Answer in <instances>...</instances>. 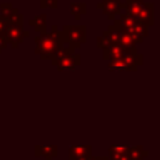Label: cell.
Returning a JSON list of instances; mask_svg holds the SVG:
<instances>
[{"label": "cell", "mask_w": 160, "mask_h": 160, "mask_svg": "<svg viewBox=\"0 0 160 160\" xmlns=\"http://www.w3.org/2000/svg\"><path fill=\"white\" fill-rule=\"evenodd\" d=\"M64 45L61 30H59L58 25H52L50 32H40L35 38V54L44 60L50 59Z\"/></svg>", "instance_id": "1"}, {"label": "cell", "mask_w": 160, "mask_h": 160, "mask_svg": "<svg viewBox=\"0 0 160 160\" xmlns=\"http://www.w3.org/2000/svg\"><path fill=\"white\" fill-rule=\"evenodd\" d=\"M125 4L124 12L132 19L152 26L155 24V4L145 2L144 0H122Z\"/></svg>", "instance_id": "2"}, {"label": "cell", "mask_w": 160, "mask_h": 160, "mask_svg": "<svg viewBox=\"0 0 160 160\" xmlns=\"http://www.w3.org/2000/svg\"><path fill=\"white\" fill-rule=\"evenodd\" d=\"M51 64L58 71H72L81 64V56L75 49L70 46H62L51 58Z\"/></svg>", "instance_id": "3"}, {"label": "cell", "mask_w": 160, "mask_h": 160, "mask_svg": "<svg viewBox=\"0 0 160 160\" xmlns=\"http://www.w3.org/2000/svg\"><path fill=\"white\" fill-rule=\"evenodd\" d=\"M112 26L120 31H128L131 32L141 39H145L149 36V26H146L145 24L132 19L131 16H129L128 14H125L124 11L118 15L114 19V24Z\"/></svg>", "instance_id": "4"}, {"label": "cell", "mask_w": 160, "mask_h": 160, "mask_svg": "<svg viewBox=\"0 0 160 160\" xmlns=\"http://www.w3.org/2000/svg\"><path fill=\"white\" fill-rule=\"evenodd\" d=\"M64 44L78 50L86 41V26L85 25H64L61 30Z\"/></svg>", "instance_id": "5"}, {"label": "cell", "mask_w": 160, "mask_h": 160, "mask_svg": "<svg viewBox=\"0 0 160 160\" xmlns=\"http://www.w3.org/2000/svg\"><path fill=\"white\" fill-rule=\"evenodd\" d=\"M144 56L139 52L126 54L116 60L109 61V70L110 71H136L140 65H142Z\"/></svg>", "instance_id": "6"}, {"label": "cell", "mask_w": 160, "mask_h": 160, "mask_svg": "<svg viewBox=\"0 0 160 160\" xmlns=\"http://www.w3.org/2000/svg\"><path fill=\"white\" fill-rule=\"evenodd\" d=\"M29 35H30L29 31L24 30V25H19V24H9L4 34L8 45L10 44L12 49H18L19 45L22 44Z\"/></svg>", "instance_id": "7"}, {"label": "cell", "mask_w": 160, "mask_h": 160, "mask_svg": "<svg viewBox=\"0 0 160 160\" xmlns=\"http://www.w3.org/2000/svg\"><path fill=\"white\" fill-rule=\"evenodd\" d=\"M96 8L100 9L102 14L109 18V20H114L124 11L125 4L122 0H101L100 2H98Z\"/></svg>", "instance_id": "8"}, {"label": "cell", "mask_w": 160, "mask_h": 160, "mask_svg": "<svg viewBox=\"0 0 160 160\" xmlns=\"http://www.w3.org/2000/svg\"><path fill=\"white\" fill-rule=\"evenodd\" d=\"M131 52H138L136 46H125L121 44H112L102 49V59L111 61Z\"/></svg>", "instance_id": "9"}, {"label": "cell", "mask_w": 160, "mask_h": 160, "mask_svg": "<svg viewBox=\"0 0 160 160\" xmlns=\"http://www.w3.org/2000/svg\"><path fill=\"white\" fill-rule=\"evenodd\" d=\"M119 38H120V31L118 29H115L112 25L109 28V30L104 31L101 34V36L98 38V42H96V46L102 50L105 49L106 46L109 45H112V44H119Z\"/></svg>", "instance_id": "10"}, {"label": "cell", "mask_w": 160, "mask_h": 160, "mask_svg": "<svg viewBox=\"0 0 160 160\" xmlns=\"http://www.w3.org/2000/svg\"><path fill=\"white\" fill-rule=\"evenodd\" d=\"M58 150L56 145H35L34 154L35 156H44L45 160H52L58 156Z\"/></svg>", "instance_id": "11"}, {"label": "cell", "mask_w": 160, "mask_h": 160, "mask_svg": "<svg viewBox=\"0 0 160 160\" xmlns=\"http://www.w3.org/2000/svg\"><path fill=\"white\" fill-rule=\"evenodd\" d=\"M92 155L91 145H74L69 148V160L78 158H89Z\"/></svg>", "instance_id": "12"}, {"label": "cell", "mask_w": 160, "mask_h": 160, "mask_svg": "<svg viewBox=\"0 0 160 160\" xmlns=\"http://www.w3.org/2000/svg\"><path fill=\"white\" fill-rule=\"evenodd\" d=\"M120 31V30H119ZM144 41V39L128 32V31H120V38H119V44L125 45V46H136L138 44H141Z\"/></svg>", "instance_id": "13"}, {"label": "cell", "mask_w": 160, "mask_h": 160, "mask_svg": "<svg viewBox=\"0 0 160 160\" xmlns=\"http://www.w3.org/2000/svg\"><path fill=\"white\" fill-rule=\"evenodd\" d=\"M29 25L36 32H45L46 31V14H40L29 20Z\"/></svg>", "instance_id": "14"}, {"label": "cell", "mask_w": 160, "mask_h": 160, "mask_svg": "<svg viewBox=\"0 0 160 160\" xmlns=\"http://www.w3.org/2000/svg\"><path fill=\"white\" fill-rule=\"evenodd\" d=\"M128 155H129L130 160H144L149 155V151L145 150L141 145L130 146L129 148V151H128Z\"/></svg>", "instance_id": "15"}, {"label": "cell", "mask_w": 160, "mask_h": 160, "mask_svg": "<svg viewBox=\"0 0 160 160\" xmlns=\"http://www.w3.org/2000/svg\"><path fill=\"white\" fill-rule=\"evenodd\" d=\"M70 14L79 20L82 15L86 14V4L82 1H74L70 4Z\"/></svg>", "instance_id": "16"}, {"label": "cell", "mask_w": 160, "mask_h": 160, "mask_svg": "<svg viewBox=\"0 0 160 160\" xmlns=\"http://www.w3.org/2000/svg\"><path fill=\"white\" fill-rule=\"evenodd\" d=\"M18 12H20V11L16 8H14L11 2H1L0 4V15L2 18H5L6 20H9L11 16H14Z\"/></svg>", "instance_id": "17"}, {"label": "cell", "mask_w": 160, "mask_h": 160, "mask_svg": "<svg viewBox=\"0 0 160 160\" xmlns=\"http://www.w3.org/2000/svg\"><path fill=\"white\" fill-rule=\"evenodd\" d=\"M40 6L42 9H46V8L56 9L58 8V0H40Z\"/></svg>", "instance_id": "18"}, {"label": "cell", "mask_w": 160, "mask_h": 160, "mask_svg": "<svg viewBox=\"0 0 160 160\" xmlns=\"http://www.w3.org/2000/svg\"><path fill=\"white\" fill-rule=\"evenodd\" d=\"M8 25H9V21H8L5 18H2V16L0 15V35L5 34V30H6Z\"/></svg>", "instance_id": "19"}, {"label": "cell", "mask_w": 160, "mask_h": 160, "mask_svg": "<svg viewBox=\"0 0 160 160\" xmlns=\"http://www.w3.org/2000/svg\"><path fill=\"white\" fill-rule=\"evenodd\" d=\"M6 46H8V42H6V39H5L4 34H2V35H0V52L4 49H6Z\"/></svg>", "instance_id": "20"}, {"label": "cell", "mask_w": 160, "mask_h": 160, "mask_svg": "<svg viewBox=\"0 0 160 160\" xmlns=\"http://www.w3.org/2000/svg\"><path fill=\"white\" fill-rule=\"evenodd\" d=\"M92 160H109L108 156H94L92 155Z\"/></svg>", "instance_id": "21"}]
</instances>
